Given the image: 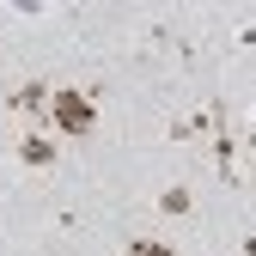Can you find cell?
I'll list each match as a JSON object with an SVG mask.
<instances>
[{
	"label": "cell",
	"mask_w": 256,
	"mask_h": 256,
	"mask_svg": "<svg viewBox=\"0 0 256 256\" xmlns=\"http://www.w3.org/2000/svg\"><path fill=\"white\" fill-rule=\"evenodd\" d=\"M128 256H171V250H165V244H134Z\"/></svg>",
	"instance_id": "obj_2"
},
{
	"label": "cell",
	"mask_w": 256,
	"mask_h": 256,
	"mask_svg": "<svg viewBox=\"0 0 256 256\" xmlns=\"http://www.w3.org/2000/svg\"><path fill=\"white\" fill-rule=\"evenodd\" d=\"M55 128H68V134H86L92 128V104L80 98V92H61L55 98Z\"/></svg>",
	"instance_id": "obj_1"
}]
</instances>
